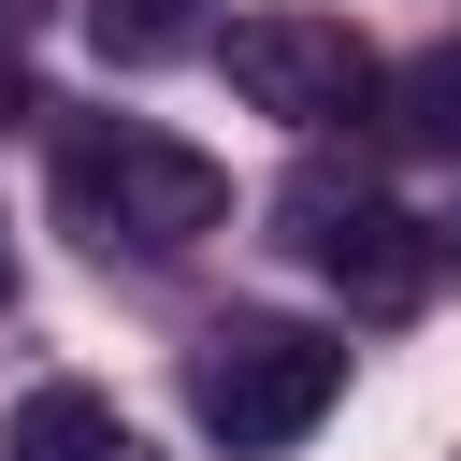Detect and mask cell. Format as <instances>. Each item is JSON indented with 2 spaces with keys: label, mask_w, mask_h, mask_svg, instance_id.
Masks as SVG:
<instances>
[{
  "label": "cell",
  "mask_w": 461,
  "mask_h": 461,
  "mask_svg": "<svg viewBox=\"0 0 461 461\" xmlns=\"http://www.w3.org/2000/svg\"><path fill=\"white\" fill-rule=\"evenodd\" d=\"M58 216L115 259H187L202 230H230V173L202 158V144H173V130H144V115H72L58 130Z\"/></svg>",
  "instance_id": "cell-1"
},
{
  "label": "cell",
  "mask_w": 461,
  "mask_h": 461,
  "mask_svg": "<svg viewBox=\"0 0 461 461\" xmlns=\"http://www.w3.org/2000/svg\"><path fill=\"white\" fill-rule=\"evenodd\" d=\"M346 403V331H303V317H216L187 346V418L216 447H303L317 418Z\"/></svg>",
  "instance_id": "cell-2"
},
{
  "label": "cell",
  "mask_w": 461,
  "mask_h": 461,
  "mask_svg": "<svg viewBox=\"0 0 461 461\" xmlns=\"http://www.w3.org/2000/svg\"><path fill=\"white\" fill-rule=\"evenodd\" d=\"M230 86L259 101V115H288V130H331V115H360L375 101V43L346 29V14H230Z\"/></svg>",
  "instance_id": "cell-3"
},
{
  "label": "cell",
  "mask_w": 461,
  "mask_h": 461,
  "mask_svg": "<svg viewBox=\"0 0 461 461\" xmlns=\"http://www.w3.org/2000/svg\"><path fill=\"white\" fill-rule=\"evenodd\" d=\"M288 216H303L317 274H331L360 317H403V303L432 288V245H418V216H403V202H360V187H303Z\"/></svg>",
  "instance_id": "cell-4"
},
{
  "label": "cell",
  "mask_w": 461,
  "mask_h": 461,
  "mask_svg": "<svg viewBox=\"0 0 461 461\" xmlns=\"http://www.w3.org/2000/svg\"><path fill=\"white\" fill-rule=\"evenodd\" d=\"M0 461H158V447H144L101 389H72V375H58V389H29V403H14V447H0Z\"/></svg>",
  "instance_id": "cell-5"
},
{
  "label": "cell",
  "mask_w": 461,
  "mask_h": 461,
  "mask_svg": "<svg viewBox=\"0 0 461 461\" xmlns=\"http://www.w3.org/2000/svg\"><path fill=\"white\" fill-rule=\"evenodd\" d=\"M86 43H101L115 72H158V58L202 43V0H86Z\"/></svg>",
  "instance_id": "cell-6"
},
{
  "label": "cell",
  "mask_w": 461,
  "mask_h": 461,
  "mask_svg": "<svg viewBox=\"0 0 461 461\" xmlns=\"http://www.w3.org/2000/svg\"><path fill=\"white\" fill-rule=\"evenodd\" d=\"M403 144H418V158H461V43H432V58L403 72Z\"/></svg>",
  "instance_id": "cell-7"
},
{
  "label": "cell",
  "mask_w": 461,
  "mask_h": 461,
  "mask_svg": "<svg viewBox=\"0 0 461 461\" xmlns=\"http://www.w3.org/2000/svg\"><path fill=\"white\" fill-rule=\"evenodd\" d=\"M14 115H29V72H14V58H0V130H14Z\"/></svg>",
  "instance_id": "cell-8"
},
{
  "label": "cell",
  "mask_w": 461,
  "mask_h": 461,
  "mask_svg": "<svg viewBox=\"0 0 461 461\" xmlns=\"http://www.w3.org/2000/svg\"><path fill=\"white\" fill-rule=\"evenodd\" d=\"M0 303H14V245H0Z\"/></svg>",
  "instance_id": "cell-9"
},
{
  "label": "cell",
  "mask_w": 461,
  "mask_h": 461,
  "mask_svg": "<svg viewBox=\"0 0 461 461\" xmlns=\"http://www.w3.org/2000/svg\"><path fill=\"white\" fill-rule=\"evenodd\" d=\"M447 259H461V230H447Z\"/></svg>",
  "instance_id": "cell-10"
}]
</instances>
